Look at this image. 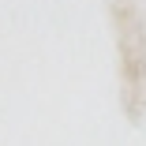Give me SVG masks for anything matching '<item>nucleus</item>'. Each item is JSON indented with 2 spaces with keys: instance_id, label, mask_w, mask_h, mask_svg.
I'll return each instance as SVG.
<instances>
[]
</instances>
